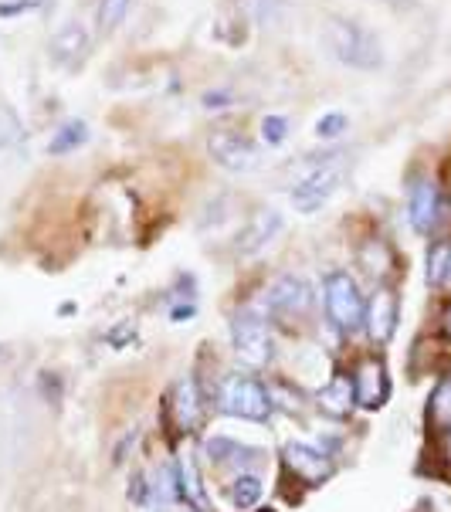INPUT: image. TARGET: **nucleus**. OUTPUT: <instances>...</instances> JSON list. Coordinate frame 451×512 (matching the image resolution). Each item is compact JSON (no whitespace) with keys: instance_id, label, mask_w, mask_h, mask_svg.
Wrapping results in <instances>:
<instances>
[{"instance_id":"nucleus-25","label":"nucleus","mask_w":451,"mask_h":512,"mask_svg":"<svg viewBox=\"0 0 451 512\" xmlns=\"http://www.w3.org/2000/svg\"><path fill=\"white\" fill-rule=\"evenodd\" d=\"M346 116L343 112H326V116H319V123H316V136L319 140H336V136H343L346 133Z\"/></svg>"},{"instance_id":"nucleus-21","label":"nucleus","mask_w":451,"mask_h":512,"mask_svg":"<svg viewBox=\"0 0 451 512\" xmlns=\"http://www.w3.org/2000/svg\"><path fill=\"white\" fill-rule=\"evenodd\" d=\"M451 275V241H438L428 251V285H448Z\"/></svg>"},{"instance_id":"nucleus-17","label":"nucleus","mask_w":451,"mask_h":512,"mask_svg":"<svg viewBox=\"0 0 451 512\" xmlns=\"http://www.w3.org/2000/svg\"><path fill=\"white\" fill-rule=\"evenodd\" d=\"M85 140H89V126L82 119H68V123L58 126V133H51V143H48V153L51 156H65L78 150Z\"/></svg>"},{"instance_id":"nucleus-32","label":"nucleus","mask_w":451,"mask_h":512,"mask_svg":"<svg viewBox=\"0 0 451 512\" xmlns=\"http://www.w3.org/2000/svg\"><path fill=\"white\" fill-rule=\"evenodd\" d=\"M448 285H451V275H448Z\"/></svg>"},{"instance_id":"nucleus-12","label":"nucleus","mask_w":451,"mask_h":512,"mask_svg":"<svg viewBox=\"0 0 451 512\" xmlns=\"http://www.w3.org/2000/svg\"><path fill=\"white\" fill-rule=\"evenodd\" d=\"M173 421H177L180 431H194L204 424V404H201V390H197L194 380H180L173 387Z\"/></svg>"},{"instance_id":"nucleus-18","label":"nucleus","mask_w":451,"mask_h":512,"mask_svg":"<svg viewBox=\"0 0 451 512\" xmlns=\"http://www.w3.org/2000/svg\"><path fill=\"white\" fill-rule=\"evenodd\" d=\"M177 479H180V496H184L194 509H207V499H204V489H201V475H197V465L194 458H180L177 465Z\"/></svg>"},{"instance_id":"nucleus-10","label":"nucleus","mask_w":451,"mask_h":512,"mask_svg":"<svg viewBox=\"0 0 451 512\" xmlns=\"http://www.w3.org/2000/svg\"><path fill=\"white\" fill-rule=\"evenodd\" d=\"M363 323H367L370 340H374V343H387L390 336H394V329H397V295L390 292V289L374 292V299H370Z\"/></svg>"},{"instance_id":"nucleus-29","label":"nucleus","mask_w":451,"mask_h":512,"mask_svg":"<svg viewBox=\"0 0 451 512\" xmlns=\"http://www.w3.org/2000/svg\"><path fill=\"white\" fill-rule=\"evenodd\" d=\"M445 333L451 336V306H448V312H445Z\"/></svg>"},{"instance_id":"nucleus-4","label":"nucleus","mask_w":451,"mask_h":512,"mask_svg":"<svg viewBox=\"0 0 451 512\" xmlns=\"http://www.w3.org/2000/svg\"><path fill=\"white\" fill-rule=\"evenodd\" d=\"M231 340H234V353L248 363V367H265L272 360V336H268V326L258 312L241 309L231 323Z\"/></svg>"},{"instance_id":"nucleus-3","label":"nucleus","mask_w":451,"mask_h":512,"mask_svg":"<svg viewBox=\"0 0 451 512\" xmlns=\"http://www.w3.org/2000/svg\"><path fill=\"white\" fill-rule=\"evenodd\" d=\"M323 295H326L329 319H333V326L340 329V333H353V329L363 326L367 306H363L360 285L350 272H329L326 285H323Z\"/></svg>"},{"instance_id":"nucleus-9","label":"nucleus","mask_w":451,"mask_h":512,"mask_svg":"<svg viewBox=\"0 0 451 512\" xmlns=\"http://www.w3.org/2000/svg\"><path fill=\"white\" fill-rule=\"evenodd\" d=\"M279 231H282V214L279 211H272V207L255 211L245 221V228L238 231V238H234V251H238V255H258L268 241H275V234Z\"/></svg>"},{"instance_id":"nucleus-14","label":"nucleus","mask_w":451,"mask_h":512,"mask_svg":"<svg viewBox=\"0 0 451 512\" xmlns=\"http://www.w3.org/2000/svg\"><path fill=\"white\" fill-rule=\"evenodd\" d=\"M85 51H89V31H85L78 21H68L48 45L51 62H58V65H75Z\"/></svg>"},{"instance_id":"nucleus-13","label":"nucleus","mask_w":451,"mask_h":512,"mask_svg":"<svg viewBox=\"0 0 451 512\" xmlns=\"http://www.w3.org/2000/svg\"><path fill=\"white\" fill-rule=\"evenodd\" d=\"M285 465L309 485H319L329 472H333V465H329V458L323 451H316L309 445H285Z\"/></svg>"},{"instance_id":"nucleus-16","label":"nucleus","mask_w":451,"mask_h":512,"mask_svg":"<svg viewBox=\"0 0 451 512\" xmlns=\"http://www.w3.org/2000/svg\"><path fill=\"white\" fill-rule=\"evenodd\" d=\"M428 421L435 431H451V373L438 380L428 401Z\"/></svg>"},{"instance_id":"nucleus-15","label":"nucleus","mask_w":451,"mask_h":512,"mask_svg":"<svg viewBox=\"0 0 451 512\" xmlns=\"http://www.w3.org/2000/svg\"><path fill=\"white\" fill-rule=\"evenodd\" d=\"M353 404H357V394H353V380L350 377H333L323 390H319V407L333 414V418L350 414Z\"/></svg>"},{"instance_id":"nucleus-27","label":"nucleus","mask_w":451,"mask_h":512,"mask_svg":"<svg viewBox=\"0 0 451 512\" xmlns=\"http://www.w3.org/2000/svg\"><path fill=\"white\" fill-rule=\"evenodd\" d=\"M41 4H45V0H17V7H21V11H38Z\"/></svg>"},{"instance_id":"nucleus-11","label":"nucleus","mask_w":451,"mask_h":512,"mask_svg":"<svg viewBox=\"0 0 451 512\" xmlns=\"http://www.w3.org/2000/svg\"><path fill=\"white\" fill-rule=\"evenodd\" d=\"M407 218L418 234H428L438 221V187L431 180H418L411 187V201H407Z\"/></svg>"},{"instance_id":"nucleus-24","label":"nucleus","mask_w":451,"mask_h":512,"mask_svg":"<svg viewBox=\"0 0 451 512\" xmlns=\"http://www.w3.org/2000/svg\"><path fill=\"white\" fill-rule=\"evenodd\" d=\"M262 140L268 146H282L289 140V119L285 116H265L262 119Z\"/></svg>"},{"instance_id":"nucleus-7","label":"nucleus","mask_w":451,"mask_h":512,"mask_svg":"<svg viewBox=\"0 0 451 512\" xmlns=\"http://www.w3.org/2000/svg\"><path fill=\"white\" fill-rule=\"evenodd\" d=\"M353 394H357V404L367 407V411L384 407V401L390 397V380H387L384 360L370 357L360 363L357 373H353Z\"/></svg>"},{"instance_id":"nucleus-19","label":"nucleus","mask_w":451,"mask_h":512,"mask_svg":"<svg viewBox=\"0 0 451 512\" xmlns=\"http://www.w3.org/2000/svg\"><path fill=\"white\" fill-rule=\"evenodd\" d=\"M129 7H133V0H99V7H95V28H99V34L116 31L126 21Z\"/></svg>"},{"instance_id":"nucleus-5","label":"nucleus","mask_w":451,"mask_h":512,"mask_svg":"<svg viewBox=\"0 0 451 512\" xmlns=\"http://www.w3.org/2000/svg\"><path fill=\"white\" fill-rule=\"evenodd\" d=\"M221 404H224V411L241 421H268V414H272V397H268V390L251 377H231L228 384H224Z\"/></svg>"},{"instance_id":"nucleus-26","label":"nucleus","mask_w":451,"mask_h":512,"mask_svg":"<svg viewBox=\"0 0 451 512\" xmlns=\"http://www.w3.org/2000/svg\"><path fill=\"white\" fill-rule=\"evenodd\" d=\"M204 109H224V106H228V102H231V92H204Z\"/></svg>"},{"instance_id":"nucleus-31","label":"nucleus","mask_w":451,"mask_h":512,"mask_svg":"<svg viewBox=\"0 0 451 512\" xmlns=\"http://www.w3.org/2000/svg\"><path fill=\"white\" fill-rule=\"evenodd\" d=\"M262 512H272V509H262Z\"/></svg>"},{"instance_id":"nucleus-20","label":"nucleus","mask_w":451,"mask_h":512,"mask_svg":"<svg viewBox=\"0 0 451 512\" xmlns=\"http://www.w3.org/2000/svg\"><path fill=\"white\" fill-rule=\"evenodd\" d=\"M150 496L156 502H163V506H170V502L184 499V496H180V479H177V472H173V465H163V468H156V472H153Z\"/></svg>"},{"instance_id":"nucleus-6","label":"nucleus","mask_w":451,"mask_h":512,"mask_svg":"<svg viewBox=\"0 0 451 512\" xmlns=\"http://www.w3.org/2000/svg\"><path fill=\"white\" fill-rule=\"evenodd\" d=\"M207 153H211V160L228 173H251L258 163H262L258 146L251 140H245V136L231 133V129H218V133H211V140H207Z\"/></svg>"},{"instance_id":"nucleus-22","label":"nucleus","mask_w":451,"mask_h":512,"mask_svg":"<svg viewBox=\"0 0 451 512\" xmlns=\"http://www.w3.org/2000/svg\"><path fill=\"white\" fill-rule=\"evenodd\" d=\"M258 499H262V482H258L255 475H238V479L231 482L234 509H251Z\"/></svg>"},{"instance_id":"nucleus-28","label":"nucleus","mask_w":451,"mask_h":512,"mask_svg":"<svg viewBox=\"0 0 451 512\" xmlns=\"http://www.w3.org/2000/svg\"><path fill=\"white\" fill-rule=\"evenodd\" d=\"M194 316V306H180V309H173V319H190Z\"/></svg>"},{"instance_id":"nucleus-30","label":"nucleus","mask_w":451,"mask_h":512,"mask_svg":"<svg viewBox=\"0 0 451 512\" xmlns=\"http://www.w3.org/2000/svg\"><path fill=\"white\" fill-rule=\"evenodd\" d=\"M387 4H404V0H387Z\"/></svg>"},{"instance_id":"nucleus-8","label":"nucleus","mask_w":451,"mask_h":512,"mask_svg":"<svg viewBox=\"0 0 451 512\" xmlns=\"http://www.w3.org/2000/svg\"><path fill=\"white\" fill-rule=\"evenodd\" d=\"M265 302L275 316H302V312L312 306V289L306 279H299V275H282V279L272 282Z\"/></svg>"},{"instance_id":"nucleus-23","label":"nucleus","mask_w":451,"mask_h":512,"mask_svg":"<svg viewBox=\"0 0 451 512\" xmlns=\"http://www.w3.org/2000/svg\"><path fill=\"white\" fill-rule=\"evenodd\" d=\"M207 451H211V458H218V462L224 465V462H255L258 458V448H241V445H234V441H228V438H214L211 445H207Z\"/></svg>"},{"instance_id":"nucleus-2","label":"nucleus","mask_w":451,"mask_h":512,"mask_svg":"<svg viewBox=\"0 0 451 512\" xmlns=\"http://www.w3.org/2000/svg\"><path fill=\"white\" fill-rule=\"evenodd\" d=\"M340 184H343V156L340 153L323 156V160L312 163L309 173H302L296 180V187H292V204H296V211L302 214H316L319 207L340 190Z\"/></svg>"},{"instance_id":"nucleus-1","label":"nucleus","mask_w":451,"mask_h":512,"mask_svg":"<svg viewBox=\"0 0 451 512\" xmlns=\"http://www.w3.org/2000/svg\"><path fill=\"white\" fill-rule=\"evenodd\" d=\"M329 48H333V55L343 65L360 68V72H374L384 62L380 41L367 28H360L357 21H346V17H333L329 21Z\"/></svg>"}]
</instances>
